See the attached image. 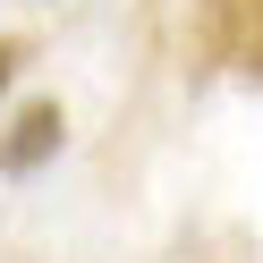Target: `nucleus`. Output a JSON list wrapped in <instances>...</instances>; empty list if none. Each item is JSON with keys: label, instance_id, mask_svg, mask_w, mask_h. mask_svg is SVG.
Returning <instances> with one entry per match:
<instances>
[{"label": "nucleus", "instance_id": "nucleus-1", "mask_svg": "<svg viewBox=\"0 0 263 263\" xmlns=\"http://www.w3.org/2000/svg\"><path fill=\"white\" fill-rule=\"evenodd\" d=\"M60 136H68V119H60V102H51V93L17 102V119L0 127V178H34L43 161L60 153Z\"/></svg>", "mask_w": 263, "mask_h": 263}, {"label": "nucleus", "instance_id": "nucleus-3", "mask_svg": "<svg viewBox=\"0 0 263 263\" xmlns=\"http://www.w3.org/2000/svg\"><path fill=\"white\" fill-rule=\"evenodd\" d=\"M26 60H34V43H26V34H0V85H9Z\"/></svg>", "mask_w": 263, "mask_h": 263}, {"label": "nucleus", "instance_id": "nucleus-4", "mask_svg": "<svg viewBox=\"0 0 263 263\" xmlns=\"http://www.w3.org/2000/svg\"><path fill=\"white\" fill-rule=\"evenodd\" d=\"M204 9H212V0H204Z\"/></svg>", "mask_w": 263, "mask_h": 263}, {"label": "nucleus", "instance_id": "nucleus-2", "mask_svg": "<svg viewBox=\"0 0 263 263\" xmlns=\"http://www.w3.org/2000/svg\"><path fill=\"white\" fill-rule=\"evenodd\" d=\"M229 60L263 77V0H255V9H246V26H238V51H229Z\"/></svg>", "mask_w": 263, "mask_h": 263}]
</instances>
